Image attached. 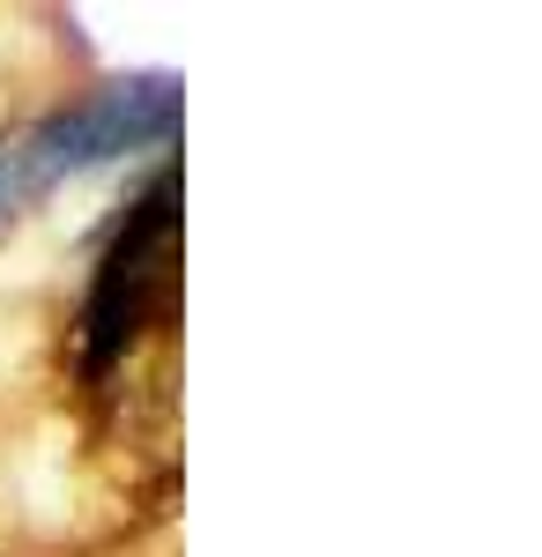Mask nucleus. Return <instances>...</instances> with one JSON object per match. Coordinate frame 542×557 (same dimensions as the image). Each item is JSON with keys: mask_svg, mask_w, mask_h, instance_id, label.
Returning a JSON list of instances; mask_svg holds the SVG:
<instances>
[{"mask_svg": "<svg viewBox=\"0 0 542 557\" xmlns=\"http://www.w3.org/2000/svg\"><path fill=\"white\" fill-rule=\"evenodd\" d=\"M178 104H186L178 75H112L89 97H75V104L0 134V215L30 209L60 178L120 164L134 149H164L178 134Z\"/></svg>", "mask_w": 542, "mask_h": 557, "instance_id": "f257e3e1", "label": "nucleus"}, {"mask_svg": "<svg viewBox=\"0 0 542 557\" xmlns=\"http://www.w3.org/2000/svg\"><path fill=\"white\" fill-rule=\"evenodd\" d=\"M171 201H178V178L157 172L141 186V201L126 209V223L112 231L104 260H97V283H89V305H83V349L97 372L149 320V298H157V275H164V253H171Z\"/></svg>", "mask_w": 542, "mask_h": 557, "instance_id": "f03ea898", "label": "nucleus"}]
</instances>
